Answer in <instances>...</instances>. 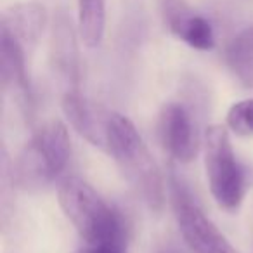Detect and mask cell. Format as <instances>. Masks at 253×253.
<instances>
[{"label":"cell","mask_w":253,"mask_h":253,"mask_svg":"<svg viewBox=\"0 0 253 253\" xmlns=\"http://www.w3.org/2000/svg\"><path fill=\"white\" fill-rule=\"evenodd\" d=\"M47 26V11L40 2H19L2 12L0 28L9 32L25 49L39 43Z\"/></svg>","instance_id":"cell-10"},{"label":"cell","mask_w":253,"mask_h":253,"mask_svg":"<svg viewBox=\"0 0 253 253\" xmlns=\"http://www.w3.org/2000/svg\"><path fill=\"white\" fill-rule=\"evenodd\" d=\"M170 196L179 231L194 253H238L175 175L170 177Z\"/></svg>","instance_id":"cell-5"},{"label":"cell","mask_w":253,"mask_h":253,"mask_svg":"<svg viewBox=\"0 0 253 253\" xmlns=\"http://www.w3.org/2000/svg\"><path fill=\"white\" fill-rule=\"evenodd\" d=\"M106 149L142 201L153 211L162 210L165 191L158 165L135 125L120 113L108 115Z\"/></svg>","instance_id":"cell-1"},{"label":"cell","mask_w":253,"mask_h":253,"mask_svg":"<svg viewBox=\"0 0 253 253\" xmlns=\"http://www.w3.org/2000/svg\"><path fill=\"white\" fill-rule=\"evenodd\" d=\"M205 167L215 201L225 210H236L246 194V170L236 160L229 132L211 125L205 134Z\"/></svg>","instance_id":"cell-4"},{"label":"cell","mask_w":253,"mask_h":253,"mask_svg":"<svg viewBox=\"0 0 253 253\" xmlns=\"http://www.w3.org/2000/svg\"><path fill=\"white\" fill-rule=\"evenodd\" d=\"M61 104L63 113L75 130L94 146L106 149V122L109 113L87 101L78 92V88H70L64 92Z\"/></svg>","instance_id":"cell-9"},{"label":"cell","mask_w":253,"mask_h":253,"mask_svg":"<svg viewBox=\"0 0 253 253\" xmlns=\"http://www.w3.org/2000/svg\"><path fill=\"white\" fill-rule=\"evenodd\" d=\"M59 205L80 238L90 246H123V222L90 184L66 179L57 191Z\"/></svg>","instance_id":"cell-2"},{"label":"cell","mask_w":253,"mask_h":253,"mask_svg":"<svg viewBox=\"0 0 253 253\" xmlns=\"http://www.w3.org/2000/svg\"><path fill=\"white\" fill-rule=\"evenodd\" d=\"M225 63L245 88H253V25L243 28L225 47Z\"/></svg>","instance_id":"cell-12"},{"label":"cell","mask_w":253,"mask_h":253,"mask_svg":"<svg viewBox=\"0 0 253 253\" xmlns=\"http://www.w3.org/2000/svg\"><path fill=\"white\" fill-rule=\"evenodd\" d=\"M78 253H122L120 246H109V245H101V246H90L80 250Z\"/></svg>","instance_id":"cell-15"},{"label":"cell","mask_w":253,"mask_h":253,"mask_svg":"<svg viewBox=\"0 0 253 253\" xmlns=\"http://www.w3.org/2000/svg\"><path fill=\"white\" fill-rule=\"evenodd\" d=\"M0 80L2 88H14L30 101V85L26 75V49L11 35L0 28Z\"/></svg>","instance_id":"cell-11"},{"label":"cell","mask_w":253,"mask_h":253,"mask_svg":"<svg viewBox=\"0 0 253 253\" xmlns=\"http://www.w3.org/2000/svg\"><path fill=\"white\" fill-rule=\"evenodd\" d=\"M78 35L88 49L101 45L106 32V0H77Z\"/></svg>","instance_id":"cell-13"},{"label":"cell","mask_w":253,"mask_h":253,"mask_svg":"<svg viewBox=\"0 0 253 253\" xmlns=\"http://www.w3.org/2000/svg\"><path fill=\"white\" fill-rule=\"evenodd\" d=\"M50 63L57 77L70 88H78L80 82V54L73 25L64 12L54 18L50 33Z\"/></svg>","instance_id":"cell-8"},{"label":"cell","mask_w":253,"mask_h":253,"mask_svg":"<svg viewBox=\"0 0 253 253\" xmlns=\"http://www.w3.org/2000/svg\"><path fill=\"white\" fill-rule=\"evenodd\" d=\"M158 135L172 158L189 163L198 155V132L191 113L182 104H167L160 113Z\"/></svg>","instance_id":"cell-6"},{"label":"cell","mask_w":253,"mask_h":253,"mask_svg":"<svg viewBox=\"0 0 253 253\" xmlns=\"http://www.w3.org/2000/svg\"><path fill=\"white\" fill-rule=\"evenodd\" d=\"M163 14L173 37L196 50H211L215 47V32L205 16L198 14L180 0H165Z\"/></svg>","instance_id":"cell-7"},{"label":"cell","mask_w":253,"mask_h":253,"mask_svg":"<svg viewBox=\"0 0 253 253\" xmlns=\"http://www.w3.org/2000/svg\"><path fill=\"white\" fill-rule=\"evenodd\" d=\"M227 125L238 135H253V99H245L231 106Z\"/></svg>","instance_id":"cell-14"},{"label":"cell","mask_w":253,"mask_h":253,"mask_svg":"<svg viewBox=\"0 0 253 253\" xmlns=\"http://www.w3.org/2000/svg\"><path fill=\"white\" fill-rule=\"evenodd\" d=\"M71 146L66 126L50 122L21 149L11 165L12 179L21 189H40L61 175L70 162Z\"/></svg>","instance_id":"cell-3"}]
</instances>
